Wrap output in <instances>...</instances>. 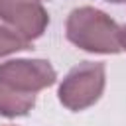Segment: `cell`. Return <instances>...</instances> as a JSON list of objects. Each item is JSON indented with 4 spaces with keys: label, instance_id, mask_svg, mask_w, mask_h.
<instances>
[{
    "label": "cell",
    "instance_id": "2",
    "mask_svg": "<svg viewBox=\"0 0 126 126\" xmlns=\"http://www.w3.org/2000/svg\"><path fill=\"white\" fill-rule=\"evenodd\" d=\"M104 81V63L83 61L73 67L59 85V100L73 112L85 110L102 96Z\"/></svg>",
    "mask_w": 126,
    "mask_h": 126
},
{
    "label": "cell",
    "instance_id": "4",
    "mask_svg": "<svg viewBox=\"0 0 126 126\" xmlns=\"http://www.w3.org/2000/svg\"><path fill=\"white\" fill-rule=\"evenodd\" d=\"M0 20L28 41L39 37L49 24L39 0H0Z\"/></svg>",
    "mask_w": 126,
    "mask_h": 126
},
{
    "label": "cell",
    "instance_id": "9",
    "mask_svg": "<svg viewBox=\"0 0 126 126\" xmlns=\"http://www.w3.org/2000/svg\"><path fill=\"white\" fill-rule=\"evenodd\" d=\"M8 126H12V124H8Z\"/></svg>",
    "mask_w": 126,
    "mask_h": 126
},
{
    "label": "cell",
    "instance_id": "6",
    "mask_svg": "<svg viewBox=\"0 0 126 126\" xmlns=\"http://www.w3.org/2000/svg\"><path fill=\"white\" fill-rule=\"evenodd\" d=\"M22 49H30V41L24 39L14 30H8V28L0 26V57L22 51Z\"/></svg>",
    "mask_w": 126,
    "mask_h": 126
},
{
    "label": "cell",
    "instance_id": "8",
    "mask_svg": "<svg viewBox=\"0 0 126 126\" xmlns=\"http://www.w3.org/2000/svg\"><path fill=\"white\" fill-rule=\"evenodd\" d=\"M106 2H114V4H120V2H126V0H106Z\"/></svg>",
    "mask_w": 126,
    "mask_h": 126
},
{
    "label": "cell",
    "instance_id": "5",
    "mask_svg": "<svg viewBox=\"0 0 126 126\" xmlns=\"http://www.w3.org/2000/svg\"><path fill=\"white\" fill-rule=\"evenodd\" d=\"M35 104V94L18 93L0 83V116H26Z\"/></svg>",
    "mask_w": 126,
    "mask_h": 126
},
{
    "label": "cell",
    "instance_id": "3",
    "mask_svg": "<svg viewBox=\"0 0 126 126\" xmlns=\"http://www.w3.org/2000/svg\"><path fill=\"white\" fill-rule=\"evenodd\" d=\"M57 73L45 59H14L0 63V83L18 91L35 94L55 83Z\"/></svg>",
    "mask_w": 126,
    "mask_h": 126
},
{
    "label": "cell",
    "instance_id": "1",
    "mask_svg": "<svg viewBox=\"0 0 126 126\" xmlns=\"http://www.w3.org/2000/svg\"><path fill=\"white\" fill-rule=\"evenodd\" d=\"M67 39L91 53H118L120 26L93 6L75 8L67 18Z\"/></svg>",
    "mask_w": 126,
    "mask_h": 126
},
{
    "label": "cell",
    "instance_id": "7",
    "mask_svg": "<svg viewBox=\"0 0 126 126\" xmlns=\"http://www.w3.org/2000/svg\"><path fill=\"white\" fill-rule=\"evenodd\" d=\"M120 47L126 49V26L120 28Z\"/></svg>",
    "mask_w": 126,
    "mask_h": 126
}]
</instances>
